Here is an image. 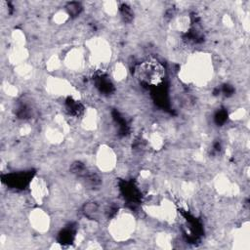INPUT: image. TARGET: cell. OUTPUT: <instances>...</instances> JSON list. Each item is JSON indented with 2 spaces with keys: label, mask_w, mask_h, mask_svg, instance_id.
Segmentation results:
<instances>
[{
  "label": "cell",
  "mask_w": 250,
  "mask_h": 250,
  "mask_svg": "<svg viewBox=\"0 0 250 250\" xmlns=\"http://www.w3.org/2000/svg\"><path fill=\"white\" fill-rule=\"evenodd\" d=\"M97 159L99 167L104 171L110 170L114 166L115 157L111 149L108 147H101Z\"/></svg>",
  "instance_id": "4"
},
{
  "label": "cell",
  "mask_w": 250,
  "mask_h": 250,
  "mask_svg": "<svg viewBox=\"0 0 250 250\" xmlns=\"http://www.w3.org/2000/svg\"><path fill=\"white\" fill-rule=\"evenodd\" d=\"M110 231L115 239L123 240L128 238L135 229L134 218L128 214H120L113 219L110 225Z\"/></svg>",
  "instance_id": "3"
},
{
  "label": "cell",
  "mask_w": 250,
  "mask_h": 250,
  "mask_svg": "<svg viewBox=\"0 0 250 250\" xmlns=\"http://www.w3.org/2000/svg\"><path fill=\"white\" fill-rule=\"evenodd\" d=\"M30 191L32 192V196L37 201H41L42 198H44L46 196L47 185L42 179L34 178L30 182Z\"/></svg>",
  "instance_id": "5"
},
{
  "label": "cell",
  "mask_w": 250,
  "mask_h": 250,
  "mask_svg": "<svg viewBox=\"0 0 250 250\" xmlns=\"http://www.w3.org/2000/svg\"><path fill=\"white\" fill-rule=\"evenodd\" d=\"M30 222H32L33 228L38 230H45L49 226L48 216L42 210H34L30 215Z\"/></svg>",
  "instance_id": "6"
},
{
  "label": "cell",
  "mask_w": 250,
  "mask_h": 250,
  "mask_svg": "<svg viewBox=\"0 0 250 250\" xmlns=\"http://www.w3.org/2000/svg\"><path fill=\"white\" fill-rule=\"evenodd\" d=\"M135 75L140 82L147 86H157L163 81L165 68L158 61L150 59L141 62L136 67Z\"/></svg>",
  "instance_id": "2"
},
{
  "label": "cell",
  "mask_w": 250,
  "mask_h": 250,
  "mask_svg": "<svg viewBox=\"0 0 250 250\" xmlns=\"http://www.w3.org/2000/svg\"><path fill=\"white\" fill-rule=\"evenodd\" d=\"M182 74L187 82L188 80L196 83H205L212 75L211 62L204 54H197L188 64L187 63Z\"/></svg>",
  "instance_id": "1"
}]
</instances>
